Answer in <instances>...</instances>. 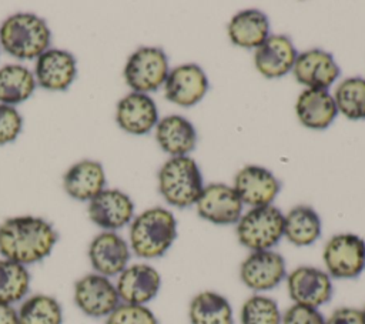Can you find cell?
Instances as JSON below:
<instances>
[{
	"mask_svg": "<svg viewBox=\"0 0 365 324\" xmlns=\"http://www.w3.org/2000/svg\"><path fill=\"white\" fill-rule=\"evenodd\" d=\"M57 241V230L43 217L16 216L0 223V255L26 267L47 258Z\"/></svg>",
	"mask_w": 365,
	"mask_h": 324,
	"instance_id": "obj_1",
	"label": "cell"
},
{
	"mask_svg": "<svg viewBox=\"0 0 365 324\" xmlns=\"http://www.w3.org/2000/svg\"><path fill=\"white\" fill-rule=\"evenodd\" d=\"M177 238V220L163 207H151L140 213L130 223L128 244L131 253L151 260L164 255Z\"/></svg>",
	"mask_w": 365,
	"mask_h": 324,
	"instance_id": "obj_2",
	"label": "cell"
},
{
	"mask_svg": "<svg viewBox=\"0 0 365 324\" xmlns=\"http://www.w3.org/2000/svg\"><path fill=\"white\" fill-rule=\"evenodd\" d=\"M51 30L34 13H16L0 24V47L19 60H34L48 50Z\"/></svg>",
	"mask_w": 365,
	"mask_h": 324,
	"instance_id": "obj_3",
	"label": "cell"
},
{
	"mask_svg": "<svg viewBox=\"0 0 365 324\" xmlns=\"http://www.w3.org/2000/svg\"><path fill=\"white\" fill-rule=\"evenodd\" d=\"M202 188L201 170L190 156L170 157L158 171V191L174 207L185 208L195 204Z\"/></svg>",
	"mask_w": 365,
	"mask_h": 324,
	"instance_id": "obj_4",
	"label": "cell"
},
{
	"mask_svg": "<svg viewBox=\"0 0 365 324\" xmlns=\"http://www.w3.org/2000/svg\"><path fill=\"white\" fill-rule=\"evenodd\" d=\"M235 234L251 251L272 250L284 237V214L272 204L252 207L238 220Z\"/></svg>",
	"mask_w": 365,
	"mask_h": 324,
	"instance_id": "obj_5",
	"label": "cell"
},
{
	"mask_svg": "<svg viewBox=\"0 0 365 324\" xmlns=\"http://www.w3.org/2000/svg\"><path fill=\"white\" fill-rule=\"evenodd\" d=\"M170 73L168 59L163 49L144 46L137 49L125 61L123 76L135 93H150L164 86Z\"/></svg>",
	"mask_w": 365,
	"mask_h": 324,
	"instance_id": "obj_6",
	"label": "cell"
},
{
	"mask_svg": "<svg viewBox=\"0 0 365 324\" xmlns=\"http://www.w3.org/2000/svg\"><path fill=\"white\" fill-rule=\"evenodd\" d=\"M322 260L331 278H356L365 270V240L354 233L335 234L327 241Z\"/></svg>",
	"mask_w": 365,
	"mask_h": 324,
	"instance_id": "obj_7",
	"label": "cell"
},
{
	"mask_svg": "<svg viewBox=\"0 0 365 324\" xmlns=\"http://www.w3.org/2000/svg\"><path fill=\"white\" fill-rule=\"evenodd\" d=\"M73 300L76 307L91 318H106L121 303L115 283L94 271L74 283Z\"/></svg>",
	"mask_w": 365,
	"mask_h": 324,
	"instance_id": "obj_8",
	"label": "cell"
},
{
	"mask_svg": "<svg viewBox=\"0 0 365 324\" xmlns=\"http://www.w3.org/2000/svg\"><path fill=\"white\" fill-rule=\"evenodd\" d=\"M288 295L294 304L319 308L332 297V280L325 270L299 265L287 274Z\"/></svg>",
	"mask_w": 365,
	"mask_h": 324,
	"instance_id": "obj_9",
	"label": "cell"
},
{
	"mask_svg": "<svg viewBox=\"0 0 365 324\" xmlns=\"http://www.w3.org/2000/svg\"><path fill=\"white\" fill-rule=\"evenodd\" d=\"M87 257L94 273L111 278L128 265L131 248L117 231H101L90 241Z\"/></svg>",
	"mask_w": 365,
	"mask_h": 324,
	"instance_id": "obj_10",
	"label": "cell"
},
{
	"mask_svg": "<svg viewBox=\"0 0 365 324\" xmlns=\"http://www.w3.org/2000/svg\"><path fill=\"white\" fill-rule=\"evenodd\" d=\"M285 277V260L274 250L251 251L240 265L242 284L257 293L275 288Z\"/></svg>",
	"mask_w": 365,
	"mask_h": 324,
	"instance_id": "obj_11",
	"label": "cell"
},
{
	"mask_svg": "<svg viewBox=\"0 0 365 324\" xmlns=\"http://www.w3.org/2000/svg\"><path fill=\"white\" fill-rule=\"evenodd\" d=\"M88 218L103 231H117L134 218V203L118 188H104L88 201Z\"/></svg>",
	"mask_w": 365,
	"mask_h": 324,
	"instance_id": "obj_12",
	"label": "cell"
},
{
	"mask_svg": "<svg viewBox=\"0 0 365 324\" xmlns=\"http://www.w3.org/2000/svg\"><path fill=\"white\" fill-rule=\"evenodd\" d=\"M195 207L201 218L212 224L228 226L238 223L244 204L232 187L222 183H212L204 186Z\"/></svg>",
	"mask_w": 365,
	"mask_h": 324,
	"instance_id": "obj_13",
	"label": "cell"
},
{
	"mask_svg": "<svg viewBox=\"0 0 365 324\" xmlns=\"http://www.w3.org/2000/svg\"><path fill=\"white\" fill-rule=\"evenodd\" d=\"M161 287L160 273L147 263L128 264L115 280L121 303L147 305L154 300Z\"/></svg>",
	"mask_w": 365,
	"mask_h": 324,
	"instance_id": "obj_14",
	"label": "cell"
},
{
	"mask_svg": "<svg viewBox=\"0 0 365 324\" xmlns=\"http://www.w3.org/2000/svg\"><path fill=\"white\" fill-rule=\"evenodd\" d=\"M242 204L252 207L271 206L281 190L278 178L262 166H245L234 177V187Z\"/></svg>",
	"mask_w": 365,
	"mask_h": 324,
	"instance_id": "obj_15",
	"label": "cell"
},
{
	"mask_svg": "<svg viewBox=\"0 0 365 324\" xmlns=\"http://www.w3.org/2000/svg\"><path fill=\"white\" fill-rule=\"evenodd\" d=\"M208 90V79L204 70L194 63L180 64L170 70L164 83V96L168 101L190 107L197 104Z\"/></svg>",
	"mask_w": 365,
	"mask_h": 324,
	"instance_id": "obj_16",
	"label": "cell"
},
{
	"mask_svg": "<svg viewBox=\"0 0 365 324\" xmlns=\"http://www.w3.org/2000/svg\"><path fill=\"white\" fill-rule=\"evenodd\" d=\"M76 76L77 61L67 50L48 49L36 59V83L44 90L64 91L73 84Z\"/></svg>",
	"mask_w": 365,
	"mask_h": 324,
	"instance_id": "obj_17",
	"label": "cell"
},
{
	"mask_svg": "<svg viewBox=\"0 0 365 324\" xmlns=\"http://www.w3.org/2000/svg\"><path fill=\"white\" fill-rule=\"evenodd\" d=\"M292 73L297 81L308 88L328 90L341 70L331 53L322 49H311L297 56Z\"/></svg>",
	"mask_w": 365,
	"mask_h": 324,
	"instance_id": "obj_18",
	"label": "cell"
},
{
	"mask_svg": "<svg viewBox=\"0 0 365 324\" xmlns=\"http://www.w3.org/2000/svg\"><path fill=\"white\" fill-rule=\"evenodd\" d=\"M115 121L128 134H147L158 123L157 104L148 94L131 91L117 103Z\"/></svg>",
	"mask_w": 365,
	"mask_h": 324,
	"instance_id": "obj_19",
	"label": "cell"
},
{
	"mask_svg": "<svg viewBox=\"0 0 365 324\" xmlns=\"http://www.w3.org/2000/svg\"><path fill=\"white\" fill-rule=\"evenodd\" d=\"M297 56L298 51L289 37L284 34H272L255 49L254 63L264 77L278 79L292 70Z\"/></svg>",
	"mask_w": 365,
	"mask_h": 324,
	"instance_id": "obj_20",
	"label": "cell"
},
{
	"mask_svg": "<svg viewBox=\"0 0 365 324\" xmlns=\"http://www.w3.org/2000/svg\"><path fill=\"white\" fill-rule=\"evenodd\" d=\"M64 191L77 201H90L106 188V171L96 160H80L63 176Z\"/></svg>",
	"mask_w": 365,
	"mask_h": 324,
	"instance_id": "obj_21",
	"label": "cell"
},
{
	"mask_svg": "<svg viewBox=\"0 0 365 324\" xmlns=\"http://www.w3.org/2000/svg\"><path fill=\"white\" fill-rule=\"evenodd\" d=\"M295 113L302 126L324 130L335 120L338 110L328 90L305 88L297 98Z\"/></svg>",
	"mask_w": 365,
	"mask_h": 324,
	"instance_id": "obj_22",
	"label": "cell"
},
{
	"mask_svg": "<svg viewBox=\"0 0 365 324\" xmlns=\"http://www.w3.org/2000/svg\"><path fill=\"white\" fill-rule=\"evenodd\" d=\"M155 140L163 151L171 157L187 156L197 144V131L191 121L178 114L158 120L155 126Z\"/></svg>",
	"mask_w": 365,
	"mask_h": 324,
	"instance_id": "obj_23",
	"label": "cell"
},
{
	"mask_svg": "<svg viewBox=\"0 0 365 324\" xmlns=\"http://www.w3.org/2000/svg\"><path fill=\"white\" fill-rule=\"evenodd\" d=\"M232 44L242 49H257L269 36V20L257 9H245L232 16L227 27Z\"/></svg>",
	"mask_w": 365,
	"mask_h": 324,
	"instance_id": "obj_24",
	"label": "cell"
},
{
	"mask_svg": "<svg viewBox=\"0 0 365 324\" xmlns=\"http://www.w3.org/2000/svg\"><path fill=\"white\" fill-rule=\"evenodd\" d=\"M322 231L318 213L309 206H295L284 216V237L297 247L314 244Z\"/></svg>",
	"mask_w": 365,
	"mask_h": 324,
	"instance_id": "obj_25",
	"label": "cell"
},
{
	"mask_svg": "<svg viewBox=\"0 0 365 324\" xmlns=\"http://www.w3.org/2000/svg\"><path fill=\"white\" fill-rule=\"evenodd\" d=\"M191 324H234L230 301L217 291H201L192 297L188 305Z\"/></svg>",
	"mask_w": 365,
	"mask_h": 324,
	"instance_id": "obj_26",
	"label": "cell"
},
{
	"mask_svg": "<svg viewBox=\"0 0 365 324\" xmlns=\"http://www.w3.org/2000/svg\"><path fill=\"white\" fill-rule=\"evenodd\" d=\"M37 87L34 73L23 64L0 67V104L16 106L29 100Z\"/></svg>",
	"mask_w": 365,
	"mask_h": 324,
	"instance_id": "obj_27",
	"label": "cell"
},
{
	"mask_svg": "<svg viewBox=\"0 0 365 324\" xmlns=\"http://www.w3.org/2000/svg\"><path fill=\"white\" fill-rule=\"evenodd\" d=\"M19 324H63V307L48 294L27 295L17 308Z\"/></svg>",
	"mask_w": 365,
	"mask_h": 324,
	"instance_id": "obj_28",
	"label": "cell"
},
{
	"mask_svg": "<svg viewBox=\"0 0 365 324\" xmlns=\"http://www.w3.org/2000/svg\"><path fill=\"white\" fill-rule=\"evenodd\" d=\"M31 275L26 265L0 258V303L14 305L21 303L30 291Z\"/></svg>",
	"mask_w": 365,
	"mask_h": 324,
	"instance_id": "obj_29",
	"label": "cell"
},
{
	"mask_svg": "<svg viewBox=\"0 0 365 324\" xmlns=\"http://www.w3.org/2000/svg\"><path fill=\"white\" fill-rule=\"evenodd\" d=\"M338 113L349 120L365 118V79L348 77L342 80L334 93Z\"/></svg>",
	"mask_w": 365,
	"mask_h": 324,
	"instance_id": "obj_30",
	"label": "cell"
},
{
	"mask_svg": "<svg viewBox=\"0 0 365 324\" xmlns=\"http://www.w3.org/2000/svg\"><path fill=\"white\" fill-rule=\"evenodd\" d=\"M282 313L277 301L264 294L248 297L240 311L241 324H281Z\"/></svg>",
	"mask_w": 365,
	"mask_h": 324,
	"instance_id": "obj_31",
	"label": "cell"
},
{
	"mask_svg": "<svg viewBox=\"0 0 365 324\" xmlns=\"http://www.w3.org/2000/svg\"><path fill=\"white\" fill-rule=\"evenodd\" d=\"M104 320V324H158L155 314L147 305L127 303H120Z\"/></svg>",
	"mask_w": 365,
	"mask_h": 324,
	"instance_id": "obj_32",
	"label": "cell"
},
{
	"mask_svg": "<svg viewBox=\"0 0 365 324\" xmlns=\"http://www.w3.org/2000/svg\"><path fill=\"white\" fill-rule=\"evenodd\" d=\"M23 130V117L13 106L0 104V146L13 143Z\"/></svg>",
	"mask_w": 365,
	"mask_h": 324,
	"instance_id": "obj_33",
	"label": "cell"
},
{
	"mask_svg": "<svg viewBox=\"0 0 365 324\" xmlns=\"http://www.w3.org/2000/svg\"><path fill=\"white\" fill-rule=\"evenodd\" d=\"M281 324H325V317L318 308L292 304L282 313Z\"/></svg>",
	"mask_w": 365,
	"mask_h": 324,
	"instance_id": "obj_34",
	"label": "cell"
},
{
	"mask_svg": "<svg viewBox=\"0 0 365 324\" xmlns=\"http://www.w3.org/2000/svg\"><path fill=\"white\" fill-rule=\"evenodd\" d=\"M325 324H365V320L359 308L339 307L325 318Z\"/></svg>",
	"mask_w": 365,
	"mask_h": 324,
	"instance_id": "obj_35",
	"label": "cell"
},
{
	"mask_svg": "<svg viewBox=\"0 0 365 324\" xmlns=\"http://www.w3.org/2000/svg\"><path fill=\"white\" fill-rule=\"evenodd\" d=\"M0 324H19L17 308L14 305L0 303Z\"/></svg>",
	"mask_w": 365,
	"mask_h": 324,
	"instance_id": "obj_36",
	"label": "cell"
},
{
	"mask_svg": "<svg viewBox=\"0 0 365 324\" xmlns=\"http://www.w3.org/2000/svg\"><path fill=\"white\" fill-rule=\"evenodd\" d=\"M361 311H362V315H364V320H365V305H364V308Z\"/></svg>",
	"mask_w": 365,
	"mask_h": 324,
	"instance_id": "obj_37",
	"label": "cell"
}]
</instances>
